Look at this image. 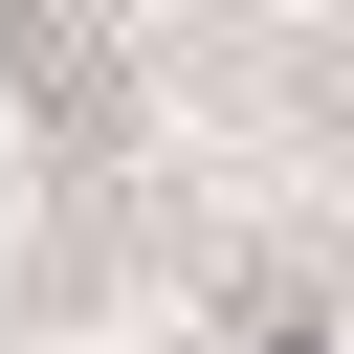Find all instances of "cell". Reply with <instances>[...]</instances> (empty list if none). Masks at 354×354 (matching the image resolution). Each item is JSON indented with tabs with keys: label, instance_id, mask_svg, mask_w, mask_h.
Listing matches in <instances>:
<instances>
[{
	"label": "cell",
	"instance_id": "1",
	"mask_svg": "<svg viewBox=\"0 0 354 354\" xmlns=\"http://www.w3.org/2000/svg\"><path fill=\"white\" fill-rule=\"evenodd\" d=\"M266 354H354V332H332V310H310V332H266Z\"/></svg>",
	"mask_w": 354,
	"mask_h": 354
}]
</instances>
